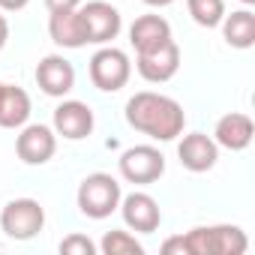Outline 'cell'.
I'll return each mask as SVG.
<instances>
[{
  "label": "cell",
  "instance_id": "1",
  "mask_svg": "<svg viewBox=\"0 0 255 255\" xmlns=\"http://www.w3.org/2000/svg\"><path fill=\"white\" fill-rule=\"evenodd\" d=\"M126 120L132 129L156 138V141H174L183 132V105L171 96L153 93V90H141L126 102Z\"/></svg>",
  "mask_w": 255,
  "mask_h": 255
},
{
  "label": "cell",
  "instance_id": "2",
  "mask_svg": "<svg viewBox=\"0 0 255 255\" xmlns=\"http://www.w3.org/2000/svg\"><path fill=\"white\" fill-rule=\"evenodd\" d=\"M120 183L117 177L105 174V171H96V174H87L78 186V207L84 216L90 219H105L111 216L117 207H120Z\"/></svg>",
  "mask_w": 255,
  "mask_h": 255
},
{
  "label": "cell",
  "instance_id": "3",
  "mask_svg": "<svg viewBox=\"0 0 255 255\" xmlns=\"http://www.w3.org/2000/svg\"><path fill=\"white\" fill-rule=\"evenodd\" d=\"M183 240H186L189 255H240V252H246V234L237 225L192 228Z\"/></svg>",
  "mask_w": 255,
  "mask_h": 255
},
{
  "label": "cell",
  "instance_id": "4",
  "mask_svg": "<svg viewBox=\"0 0 255 255\" xmlns=\"http://www.w3.org/2000/svg\"><path fill=\"white\" fill-rule=\"evenodd\" d=\"M42 225H45V210L33 198H15L0 213V228L12 240H30L42 231Z\"/></svg>",
  "mask_w": 255,
  "mask_h": 255
},
{
  "label": "cell",
  "instance_id": "5",
  "mask_svg": "<svg viewBox=\"0 0 255 255\" xmlns=\"http://www.w3.org/2000/svg\"><path fill=\"white\" fill-rule=\"evenodd\" d=\"M129 75H132V63L120 48H99L90 57V81L105 93L126 87Z\"/></svg>",
  "mask_w": 255,
  "mask_h": 255
},
{
  "label": "cell",
  "instance_id": "6",
  "mask_svg": "<svg viewBox=\"0 0 255 255\" xmlns=\"http://www.w3.org/2000/svg\"><path fill=\"white\" fill-rule=\"evenodd\" d=\"M78 18H81V30L87 42L105 45L120 33V12L105 0H90V3L78 6Z\"/></svg>",
  "mask_w": 255,
  "mask_h": 255
},
{
  "label": "cell",
  "instance_id": "7",
  "mask_svg": "<svg viewBox=\"0 0 255 255\" xmlns=\"http://www.w3.org/2000/svg\"><path fill=\"white\" fill-rule=\"evenodd\" d=\"M120 174L129 183H153L165 174V156L150 144L129 147L120 156Z\"/></svg>",
  "mask_w": 255,
  "mask_h": 255
},
{
  "label": "cell",
  "instance_id": "8",
  "mask_svg": "<svg viewBox=\"0 0 255 255\" xmlns=\"http://www.w3.org/2000/svg\"><path fill=\"white\" fill-rule=\"evenodd\" d=\"M54 150H57V132L51 126H42V123L24 126L18 141H15V153L27 165H45L54 156Z\"/></svg>",
  "mask_w": 255,
  "mask_h": 255
},
{
  "label": "cell",
  "instance_id": "9",
  "mask_svg": "<svg viewBox=\"0 0 255 255\" xmlns=\"http://www.w3.org/2000/svg\"><path fill=\"white\" fill-rule=\"evenodd\" d=\"M135 66H138V75H141L144 81H150V84H165V81H171V78L177 75V69H180V48H177L174 39H168V42H162L159 48L138 54V63H135Z\"/></svg>",
  "mask_w": 255,
  "mask_h": 255
},
{
  "label": "cell",
  "instance_id": "10",
  "mask_svg": "<svg viewBox=\"0 0 255 255\" xmlns=\"http://www.w3.org/2000/svg\"><path fill=\"white\" fill-rule=\"evenodd\" d=\"M120 213H123L126 225L132 231H141V234L156 231L162 222V210H159L156 198L147 192H129L126 198H120Z\"/></svg>",
  "mask_w": 255,
  "mask_h": 255
},
{
  "label": "cell",
  "instance_id": "11",
  "mask_svg": "<svg viewBox=\"0 0 255 255\" xmlns=\"http://www.w3.org/2000/svg\"><path fill=\"white\" fill-rule=\"evenodd\" d=\"M54 132L69 138V141L87 138L93 132V111H90V105H84L78 99L60 102L54 108Z\"/></svg>",
  "mask_w": 255,
  "mask_h": 255
},
{
  "label": "cell",
  "instance_id": "12",
  "mask_svg": "<svg viewBox=\"0 0 255 255\" xmlns=\"http://www.w3.org/2000/svg\"><path fill=\"white\" fill-rule=\"evenodd\" d=\"M177 156H180V165L201 174V171H210L219 159V144L204 135V132H189L183 135V141L177 144Z\"/></svg>",
  "mask_w": 255,
  "mask_h": 255
},
{
  "label": "cell",
  "instance_id": "13",
  "mask_svg": "<svg viewBox=\"0 0 255 255\" xmlns=\"http://www.w3.org/2000/svg\"><path fill=\"white\" fill-rule=\"evenodd\" d=\"M36 84L42 87V93L48 96H66L75 87V69L66 57L60 54H48L39 60L36 66Z\"/></svg>",
  "mask_w": 255,
  "mask_h": 255
},
{
  "label": "cell",
  "instance_id": "14",
  "mask_svg": "<svg viewBox=\"0 0 255 255\" xmlns=\"http://www.w3.org/2000/svg\"><path fill=\"white\" fill-rule=\"evenodd\" d=\"M255 135V126H252V117L249 114H240V111H231L225 117H219L216 129H213V141L225 150H246L249 141Z\"/></svg>",
  "mask_w": 255,
  "mask_h": 255
},
{
  "label": "cell",
  "instance_id": "15",
  "mask_svg": "<svg viewBox=\"0 0 255 255\" xmlns=\"http://www.w3.org/2000/svg\"><path fill=\"white\" fill-rule=\"evenodd\" d=\"M168 39H171V24L162 15H141L129 27V42H132V48L138 54L153 51V48H159Z\"/></svg>",
  "mask_w": 255,
  "mask_h": 255
},
{
  "label": "cell",
  "instance_id": "16",
  "mask_svg": "<svg viewBox=\"0 0 255 255\" xmlns=\"http://www.w3.org/2000/svg\"><path fill=\"white\" fill-rule=\"evenodd\" d=\"M48 33H51V39H54L60 48H81V45H87L84 30H81L78 9L51 12V18H48Z\"/></svg>",
  "mask_w": 255,
  "mask_h": 255
},
{
  "label": "cell",
  "instance_id": "17",
  "mask_svg": "<svg viewBox=\"0 0 255 255\" xmlns=\"http://www.w3.org/2000/svg\"><path fill=\"white\" fill-rule=\"evenodd\" d=\"M30 117V96L15 87V84H6L3 90V99H0V126H6V129H18L24 126Z\"/></svg>",
  "mask_w": 255,
  "mask_h": 255
},
{
  "label": "cell",
  "instance_id": "18",
  "mask_svg": "<svg viewBox=\"0 0 255 255\" xmlns=\"http://www.w3.org/2000/svg\"><path fill=\"white\" fill-rule=\"evenodd\" d=\"M222 33L231 48H252L255 45V15L249 9H237L222 18Z\"/></svg>",
  "mask_w": 255,
  "mask_h": 255
},
{
  "label": "cell",
  "instance_id": "19",
  "mask_svg": "<svg viewBox=\"0 0 255 255\" xmlns=\"http://www.w3.org/2000/svg\"><path fill=\"white\" fill-rule=\"evenodd\" d=\"M189 15L201 27H216L225 18V0H186Z\"/></svg>",
  "mask_w": 255,
  "mask_h": 255
},
{
  "label": "cell",
  "instance_id": "20",
  "mask_svg": "<svg viewBox=\"0 0 255 255\" xmlns=\"http://www.w3.org/2000/svg\"><path fill=\"white\" fill-rule=\"evenodd\" d=\"M99 249L105 255H141L144 246L129 234V231H108L99 243Z\"/></svg>",
  "mask_w": 255,
  "mask_h": 255
},
{
  "label": "cell",
  "instance_id": "21",
  "mask_svg": "<svg viewBox=\"0 0 255 255\" xmlns=\"http://www.w3.org/2000/svg\"><path fill=\"white\" fill-rule=\"evenodd\" d=\"M60 252L63 255H93L96 252V243L90 237H84V234H69V237H63Z\"/></svg>",
  "mask_w": 255,
  "mask_h": 255
},
{
  "label": "cell",
  "instance_id": "22",
  "mask_svg": "<svg viewBox=\"0 0 255 255\" xmlns=\"http://www.w3.org/2000/svg\"><path fill=\"white\" fill-rule=\"evenodd\" d=\"M48 12H60V9H78L81 0H45Z\"/></svg>",
  "mask_w": 255,
  "mask_h": 255
},
{
  "label": "cell",
  "instance_id": "23",
  "mask_svg": "<svg viewBox=\"0 0 255 255\" xmlns=\"http://www.w3.org/2000/svg\"><path fill=\"white\" fill-rule=\"evenodd\" d=\"M162 252H168V255H171V252H180V255H183V252H186V240H183V237H171V240L162 243ZM186 255H189V252H186Z\"/></svg>",
  "mask_w": 255,
  "mask_h": 255
},
{
  "label": "cell",
  "instance_id": "24",
  "mask_svg": "<svg viewBox=\"0 0 255 255\" xmlns=\"http://www.w3.org/2000/svg\"><path fill=\"white\" fill-rule=\"evenodd\" d=\"M30 3V0H0V9H6V12H18Z\"/></svg>",
  "mask_w": 255,
  "mask_h": 255
},
{
  "label": "cell",
  "instance_id": "25",
  "mask_svg": "<svg viewBox=\"0 0 255 255\" xmlns=\"http://www.w3.org/2000/svg\"><path fill=\"white\" fill-rule=\"evenodd\" d=\"M6 39H9V21H6L3 15H0V48L6 45Z\"/></svg>",
  "mask_w": 255,
  "mask_h": 255
},
{
  "label": "cell",
  "instance_id": "26",
  "mask_svg": "<svg viewBox=\"0 0 255 255\" xmlns=\"http://www.w3.org/2000/svg\"><path fill=\"white\" fill-rule=\"evenodd\" d=\"M147 6H168V3H174V0H144Z\"/></svg>",
  "mask_w": 255,
  "mask_h": 255
},
{
  "label": "cell",
  "instance_id": "27",
  "mask_svg": "<svg viewBox=\"0 0 255 255\" xmlns=\"http://www.w3.org/2000/svg\"><path fill=\"white\" fill-rule=\"evenodd\" d=\"M3 90H6V84H3V81H0V99H3Z\"/></svg>",
  "mask_w": 255,
  "mask_h": 255
},
{
  "label": "cell",
  "instance_id": "28",
  "mask_svg": "<svg viewBox=\"0 0 255 255\" xmlns=\"http://www.w3.org/2000/svg\"><path fill=\"white\" fill-rule=\"evenodd\" d=\"M240 3H246V6H249V3H255V0H240Z\"/></svg>",
  "mask_w": 255,
  "mask_h": 255
}]
</instances>
